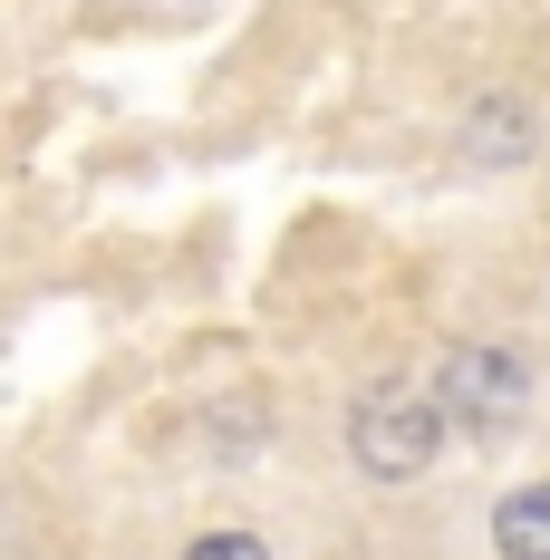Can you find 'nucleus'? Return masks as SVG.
<instances>
[{
  "label": "nucleus",
  "mask_w": 550,
  "mask_h": 560,
  "mask_svg": "<svg viewBox=\"0 0 550 560\" xmlns=\"http://www.w3.org/2000/svg\"><path fill=\"white\" fill-rule=\"evenodd\" d=\"M435 454H444V406L425 387H406V377L358 387V406H348V464L367 483H416Z\"/></svg>",
  "instance_id": "nucleus-1"
},
{
  "label": "nucleus",
  "mask_w": 550,
  "mask_h": 560,
  "mask_svg": "<svg viewBox=\"0 0 550 560\" xmlns=\"http://www.w3.org/2000/svg\"><path fill=\"white\" fill-rule=\"evenodd\" d=\"M522 396H531V368H522V348H454L435 377V406L444 416H464L473 435H493L522 416Z\"/></svg>",
  "instance_id": "nucleus-2"
},
{
  "label": "nucleus",
  "mask_w": 550,
  "mask_h": 560,
  "mask_svg": "<svg viewBox=\"0 0 550 560\" xmlns=\"http://www.w3.org/2000/svg\"><path fill=\"white\" fill-rule=\"evenodd\" d=\"M531 145H541L531 97H483V107L464 116V155H473V165H522Z\"/></svg>",
  "instance_id": "nucleus-3"
},
{
  "label": "nucleus",
  "mask_w": 550,
  "mask_h": 560,
  "mask_svg": "<svg viewBox=\"0 0 550 560\" xmlns=\"http://www.w3.org/2000/svg\"><path fill=\"white\" fill-rule=\"evenodd\" d=\"M493 541H502V560H550V483H522V493H502Z\"/></svg>",
  "instance_id": "nucleus-4"
},
{
  "label": "nucleus",
  "mask_w": 550,
  "mask_h": 560,
  "mask_svg": "<svg viewBox=\"0 0 550 560\" xmlns=\"http://www.w3.org/2000/svg\"><path fill=\"white\" fill-rule=\"evenodd\" d=\"M184 560H271V551H261V532H203V541H184Z\"/></svg>",
  "instance_id": "nucleus-5"
}]
</instances>
